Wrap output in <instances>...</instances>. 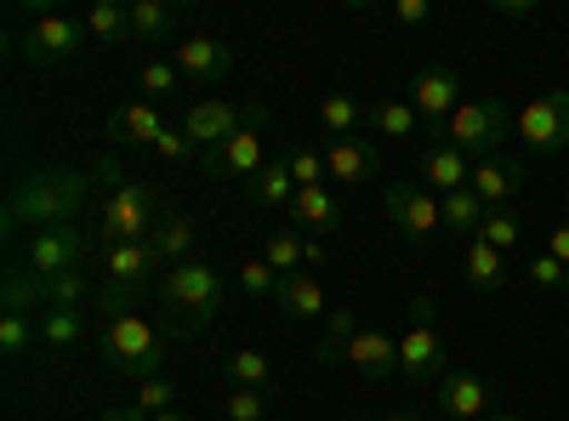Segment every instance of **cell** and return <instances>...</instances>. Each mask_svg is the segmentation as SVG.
Segmentation results:
<instances>
[{
  "mask_svg": "<svg viewBox=\"0 0 569 421\" xmlns=\"http://www.w3.org/2000/svg\"><path fill=\"white\" fill-rule=\"evenodd\" d=\"M98 194V171H74V166H40L12 182L7 194V228H74Z\"/></svg>",
  "mask_w": 569,
  "mask_h": 421,
  "instance_id": "1",
  "label": "cell"
},
{
  "mask_svg": "<svg viewBox=\"0 0 569 421\" xmlns=\"http://www.w3.org/2000/svg\"><path fill=\"white\" fill-rule=\"evenodd\" d=\"M91 171H98V182H103V200H98V211H91V233H98V251H103V245L149 240V233L160 228V217H166L160 194H154L142 177H126L114 154H103Z\"/></svg>",
  "mask_w": 569,
  "mask_h": 421,
  "instance_id": "2",
  "label": "cell"
},
{
  "mask_svg": "<svg viewBox=\"0 0 569 421\" xmlns=\"http://www.w3.org/2000/svg\"><path fill=\"white\" fill-rule=\"evenodd\" d=\"M154 297H160V308H166V319H171V331H177V337H200L206 324L217 319V308H222L228 285H222L217 262L188 257V262H177V268H166V273H160Z\"/></svg>",
  "mask_w": 569,
  "mask_h": 421,
  "instance_id": "3",
  "label": "cell"
},
{
  "mask_svg": "<svg viewBox=\"0 0 569 421\" xmlns=\"http://www.w3.org/2000/svg\"><path fill=\"white\" fill-rule=\"evenodd\" d=\"M98 353L109 370H120V377L131 382H149V377H166V342L149 319L137 313H114L98 324Z\"/></svg>",
  "mask_w": 569,
  "mask_h": 421,
  "instance_id": "4",
  "label": "cell"
},
{
  "mask_svg": "<svg viewBox=\"0 0 569 421\" xmlns=\"http://www.w3.org/2000/svg\"><path fill=\"white\" fill-rule=\"evenodd\" d=\"M512 114H507V103L501 98H461V109L445 120V131H439V143H450V149H461L472 166L479 160H496V154H507V137H512Z\"/></svg>",
  "mask_w": 569,
  "mask_h": 421,
  "instance_id": "5",
  "label": "cell"
},
{
  "mask_svg": "<svg viewBox=\"0 0 569 421\" xmlns=\"http://www.w3.org/2000/svg\"><path fill=\"white\" fill-rule=\"evenodd\" d=\"M399 377L405 382H433L445 377V337H439V308L433 297L410 302V324L399 337Z\"/></svg>",
  "mask_w": 569,
  "mask_h": 421,
  "instance_id": "6",
  "label": "cell"
},
{
  "mask_svg": "<svg viewBox=\"0 0 569 421\" xmlns=\"http://www.w3.org/2000/svg\"><path fill=\"white\" fill-rule=\"evenodd\" d=\"M80 46H91L86 34V18H63V12H34V23L18 34V58L34 63V69H58L69 63Z\"/></svg>",
  "mask_w": 569,
  "mask_h": 421,
  "instance_id": "7",
  "label": "cell"
},
{
  "mask_svg": "<svg viewBox=\"0 0 569 421\" xmlns=\"http://www.w3.org/2000/svg\"><path fill=\"white\" fill-rule=\"evenodd\" d=\"M91 257H98V233H91L86 222L74 228H46V233H29V251H23V268L52 279V273H74L86 268Z\"/></svg>",
  "mask_w": 569,
  "mask_h": 421,
  "instance_id": "8",
  "label": "cell"
},
{
  "mask_svg": "<svg viewBox=\"0 0 569 421\" xmlns=\"http://www.w3.org/2000/svg\"><path fill=\"white\" fill-rule=\"evenodd\" d=\"M512 137L530 154H541V160L547 154H563L569 149V91H541L536 103H525V109H518Z\"/></svg>",
  "mask_w": 569,
  "mask_h": 421,
  "instance_id": "9",
  "label": "cell"
},
{
  "mask_svg": "<svg viewBox=\"0 0 569 421\" xmlns=\"http://www.w3.org/2000/svg\"><path fill=\"white\" fill-rule=\"evenodd\" d=\"M246 126H268V109L262 103H222V98H200L194 109L182 114V131H188V143H194L200 154L206 149H217V143H228L233 131H246Z\"/></svg>",
  "mask_w": 569,
  "mask_h": 421,
  "instance_id": "10",
  "label": "cell"
},
{
  "mask_svg": "<svg viewBox=\"0 0 569 421\" xmlns=\"http://www.w3.org/2000/svg\"><path fill=\"white\" fill-rule=\"evenodd\" d=\"M313 353H319L325 364H353L359 377H370V382L399 377V337L376 331V324H365V331L348 337V342H319Z\"/></svg>",
  "mask_w": 569,
  "mask_h": 421,
  "instance_id": "11",
  "label": "cell"
},
{
  "mask_svg": "<svg viewBox=\"0 0 569 421\" xmlns=\"http://www.w3.org/2000/svg\"><path fill=\"white\" fill-rule=\"evenodd\" d=\"M388 222L405 233V245H427L433 233L445 228V211H439V194L433 189H421V182H388Z\"/></svg>",
  "mask_w": 569,
  "mask_h": 421,
  "instance_id": "12",
  "label": "cell"
},
{
  "mask_svg": "<svg viewBox=\"0 0 569 421\" xmlns=\"http://www.w3.org/2000/svg\"><path fill=\"white\" fill-rule=\"evenodd\" d=\"M410 109L421 114V126H427V137L439 143V131H445V120L461 109V74L456 69H445V63H427V69H416L410 74Z\"/></svg>",
  "mask_w": 569,
  "mask_h": 421,
  "instance_id": "13",
  "label": "cell"
},
{
  "mask_svg": "<svg viewBox=\"0 0 569 421\" xmlns=\"http://www.w3.org/2000/svg\"><path fill=\"white\" fill-rule=\"evenodd\" d=\"M200 166H206V177H217V182H233V177L251 182V177L268 166V137H262V126H246V131H233L228 143L206 149Z\"/></svg>",
  "mask_w": 569,
  "mask_h": 421,
  "instance_id": "14",
  "label": "cell"
},
{
  "mask_svg": "<svg viewBox=\"0 0 569 421\" xmlns=\"http://www.w3.org/2000/svg\"><path fill=\"white\" fill-rule=\"evenodd\" d=\"M171 63L182 69V80H188V86L211 91V86H222V80H228L233 52H228L222 40H211V34H188V40H177V46H171Z\"/></svg>",
  "mask_w": 569,
  "mask_h": 421,
  "instance_id": "15",
  "label": "cell"
},
{
  "mask_svg": "<svg viewBox=\"0 0 569 421\" xmlns=\"http://www.w3.org/2000/svg\"><path fill=\"white\" fill-rule=\"evenodd\" d=\"M490 404H496V382L479 377V370L456 364V370H445V377H439V410H445V415L479 421V415H490Z\"/></svg>",
  "mask_w": 569,
  "mask_h": 421,
  "instance_id": "16",
  "label": "cell"
},
{
  "mask_svg": "<svg viewBox=\"0 0 569 421\" xmlns=\"http://www.w3.org/2000/svg\"><path fill=\"white\" fill-rule=\"evenodd\" d=\"M98 268H103V285H131V291H142L154 273H166V262H160V251H154L149 240L103 245V251H98Z\"/></svg>",
  "mask_w": 569,
  "mask_h": 421,
  "instance_id": "17",
  "label": "cell"
},
{
  "mask_svg": "<svg viewBox=\"0 0 569 421\" xmlns=\"http://www.w3.org/2000/svg\"><path fill=\"white\" fill-rule=\"evenodd\" d=\"M467 189L485 200V211H507L518 194H525V160H512V154L479 160V166H472V182H467Z\"/></svg>",
  "mask_w": 569,
  "mask_h": 421,
  "instance_id": "18",
  "label": "cell"
},
{
  "mask_svg": "<svg viewBox=\"0 0 569 421\" xmlns=\"http://www.w3.org/2000/svg\"><path fill=\"white\" fill-rule=\"evenodd\" d=\"M166 131H171V126H166L160 103H120V109L109 114V137H114L120 149H154Z\"/></svg>",
  "mask_w": 569,
  "mask_h": 421,
  "instance_id": "19",
  "label": "cell"
},
{
  "mask_svg": "<svg viewBox=\"0 0 569 421\" xmlns=\"http://www.w3.org/2000/svg\"><path fill=\"white\" fill-rule=\"evenodd\" d=\"M416 171H421V189H433L439 200L472 182V160L461 149H450V143H427L421 160H416Z\"/></svg>",
  "mask_w": 569,
  "mask_h": 421,
  "instance_id": "20",
  "label": "cell"
},
{
  "mask_svg": "<svg viewBox=\"0 0 569 421\" xmlns=\"http://www.w3.org/2000/svg\"><path fill=\"white\" fill-rule=\"evenodd\" d=\"M262 262L273 273H308V268L325 262V245L308 240V233H297V228H273L268 240H262Z\"/></svg>",
  "mask_w": 569,
  "mask_h": 421,
  "instance_id": "21",
  "label": "cell"
},
{
  "mask_svg": "<svg viewBox=\"0 0 569 421\" xmlns=\"http://www.w3.org/2000/svg\"><path fill=\"white\" fill-rule=\"evenodd\" d=\"M291 211V228L297 233H325V228H337L342 222V206H337V194H330V182H313V189H297V200L284 206Z\"/></svg>",
  "mask_w": 569,
  "mask_h": 421,
  "instance_id": "22",
  "label": "cell"
},
{
  "mask_svg": "<svg viewBox=\"0 0 569 421\" xmlns=\"http://www.w3.org/2000/svg\"><path fill=\"white\" fill-rule=\"evenodd\" d=\"M126 18H131V40L137 46H171V34L182 23V7H171V0H131Z\"/></svg>",
  "mask_w": 569,
  "mask_h": 421,
  "instance_id": "23",
  "label": "cell"
},
{
  "mask_svg": "<svg viewBox=\"0 0 569 421\" xmlns=\"http://www.w3.org/2000/svg\"><path fill=\"white\" fill-rule=\"evenodd\" d=\"M273 302H279V313H284V319H319V324H325V313H330L325 285H319L313 273H279Z\"/></svg>",
  "mask_w": 569,
  "mask_h": 421,
  "instance_id": "24",
  "label": "cell"
},
{
  "mask_svg": "<svg viewBox=\"0 0 569 421\" xmlns=\"http://www.w3.org/2000/svg\"><path fill=\"white\" fill-rule=\"evenodd\" d=\"M325 171H330V182H370L382 171V160H376L365 137H342V143H325Z\"/></svg>",
  "mask_w": 569,
  "mask_h": 421,
  "instance_id": "25",
  "label": "cell"
},
{
  "mask_svg": "<svg viewBox=\"0 0 569 421\" xmlns=\"http://www.w3.org/2000/svg\"><path fill=\"white\" fill-rule=\"evenodd\" d=\"M461 279H467V291H479V297H496L507 285V257L485 240H467L461 251Z\"/></svg>",
  "mask_w": 569,
  "mask_h": 421,
  "instance_id": "26",
  "label": "cell"
},
{
  "mask_svg": "<svg viewBox=\"0 0 569 421\" xmlns=\"http://www.w3.org/2000/svg\"><path fill=\"white\" fill-rule=\"evenodd\" d=\"M149 245L160 251V262H166V268H177V262L194 257V245H200V228H194V217L166 211V217H160V228L149 233Z\"/></svg>",
  "mask_w": 569,
  "mask_h": 421,
  "instance_id": "27",
  "label": "cell"
},
{
  "mask_svg": "<svg viewBox=\"0 0 569 421\" xmlns=\"http://www.w3.org/2000/svg\"><path fill=\"white\" fill-rule=\"evenodd\" d=\"M86 342V319L80 308H40V348L52 359H69Z\"/></svg>",
  "mask_w": 569,
  "mask_h": 421,
  "instance_id": "28",
  "label": "cell"
},
{
  "mask_svg": "<svg viewBox=\"0 0 569 421\" xmlns=\"http://www.w3.org/2000/svg\"><path fill=\"white\" fill-rule=\"evenodd\" d=\"M246 200H251V206H291V200H297V177H291V166H284L279 149H273L268 166L246 182Z\"/></svg>",
  "mask_w": 569,
  "mask_h": 421,
  "instance_id": "29",
  "label": "cell"
},
{
  "mask_svg": "<svg viewBox=\"0 0 569 421\" xmlns=\"http://www.w3.org/2000/svg\"><path fill=\"white\" fill-rule=\"evenodd\" d=\"M365 120H370V103L348 98V91H330V98L319 103V126H325L330 143H342V137H353Z\"/></svg>",
  "mask_w": 569,
  "mask_h": 421,
  "instance_id": "30",
  "label": "cell"
},
{
  "mask_svg": "<svg viewBox=\"0 0 569 421\" xmlns=\"http://www.w3.org/2000/svg\"><path fill=\"white\" fill-rule=\"evenodd\" d=\"M376 137H416V131H427L421 126V114L410 109V98H382V103H370V120H365Z\"/></svg>",
  "mask_w": 569,
  "mask_h": 421,
  "instance_id": "31",
  "label": "cell"
},
{
  "mask_svg": "<svg viewBox=\"0 0 569 421\" xmlns=\"http://www.w3.org/2000/svg\"><path fill=\"white\" fill-rule=\"evenodd\" d=\"M40 342V313H0V359L18 364Z\"/></svg>",
  "mask_w": 569,
  "mask_h": 421,
  "instance_id": "32",
  "label": "cell"
},
{
  "mask_svg": "<svg viewBox=\"0 0 569 421\" xmlns=\"http://www.w3.org/2000/svg\"><path fill=\"white\" fill-rule=\"evenodd\" d=\"M439 211H445V233H467V240H472V233H479L485 228V200L479 194H472V189H456V194H445L439 200Z\"/></svg>",
  "mask_w": 569,
  "mask_h": 421,
  "instance_id": "33",
  "label": "cell"
},
{
  "mask_svg": "<svg viewBox=\"0 0 569 421\" xmlns=\"http://www.w3.org/2000/svg\"><path fill=\"white\" fill-rule=\"evenodd\" d=\"M222 377H228L233 388H257V393H268V382H273V364H268L257 348H233V353L222 359Z\"/></svg>",
  "mask_w": 569,
  "mask_h": 421,
  "instance_id": "34",
  "label": "cell"
},
{
  "mask_svg": "<svg viewBox=\"0 0 569 421\" xmlns=\"http://www.w3.org/2000/svg\"><path fill=\"white\" fill-rule=\"evenodd\" d=\"M0 308L7 313H40V273L29 268H7V279H0Z\"/></svg>",
  "mask_w": 569,
  "mask_h": 421,
  "instance_id": "35",
  "label": "cell"
},
{
  "mask_svg": "<svg viewBox=\"0 0 569 421\" xmlns=\"http://www.w3.org/2000/svg\"><path fill=\"white\" fill-rule=\"evenodd\" d=\"M86 34H91V46H120V40H131L126 7H114V0H98V7L86 12Z\"/></svg>",
  "mask_w": 569,
  "mask_h": 421,
  "instance_id": "36",
  "label": "cell"
},
{
  "mask_svg": "<svg viewBox=\"0 0 569 421\" xmlns=\"http://www.w3.org/2000/svg\"><path fill=\"white\" fill-rule=\"evenodd\" d=\"M86 297H91V279H86V268L40 279V302H46V308H86Z\"/></svg>",
  "mask_w": 569,
  "mask_h": 421,
  "instance_id": "37",
  "label": "cell"
},
{
  "mask_svg": "<svg viewBox=\"0 0 569 421\" xmlns=\"http://www.w3.org/2000/svg\"><path fill=\"white\" fill-rule=\"evenodd\" d=\"M177 86H188L182 80V69L171 63V58H149L137 69V91H142V103H160V98H171Z\"/></svg>",
  "mask_w": 569,
  "mask_h": 421,
  "instance_id": "38",
  "label": "cell"
},
{
  "mask_svg": "<svg viewBox=\"0 0 569 421\" xmlns=\"http://www.w3.org/2000/svg\"><path fill=\"white\" fill-rule=\"evenodd\" d=\"M279 154H284V166H291L297 189H313V182H330V171H325V149H308V143H279Z\"/></svg>",
  "mask_w": 569,
  "mask_h": 421,
  "instance_id": "39",
  "label": "cell"
},
{
  "mask_svg": "<svg viewBox=\"0 0 569 421\" xmlns=\"http://www.w3.org/2000/svg\"><path fill=\"white\" fill-rule=\"evenodd\" d=\"M518 228H525V222H518L512 211H490V217H485V228L472 233V240H485V245H496V251L507 257V251H518V240H525Z\"/></svg>",
  "mask_w": 569,
  "mask_h": 421,
  "instance_id": "40",
  "label": "cell"
},
{
  "mask_svg": "<svg viewBox=\"0 0 569 421\" xmlns=\"http://www.w3.org/2000/svg\"><path fill=\"white\" fill-rule=\"evenodd\" d=\"M222 421H268V393H257V388H228Z\"/></svg>",
  "mask_w": 569,
  "mask_h": 421,
  "instance_id": "41",
  "label": "cell"
},
{
  "mask_svg": "<svg viewBox=\"0 0 569 421\" xmlns=\"http://www.w3.org/2000/svg\"><path fill=\"white\" fill-rule=\"evenodd\" d=\"M137 410H142V415H166V410H177V388H171V377L137 382Z\"/></svg>",
  "mask_w": 569,
  "mask_h": 421,
  "instance_id": "42",
  "label": "cell"
},
{
  "mask_svg": "<svg viewBox=\"0 0 569 421\" xmlns=\"http://www.w3.org/2000/svg\"><path fill=\"white\" fill-rule=\"evenodd\" d=\"M233 279H240V291H246V297H257V302L279 291V273H273V268H268L262 257H257V262H246V268L233 273Z\"/></svg>",
  "mask_w": 569,
  "mask_h": 421,
  "instance_id": "43",
  "label": "cell"
},
{
  "mask_svg": "<svg viewBox=\"0 0 569 421\" xmlns=\"http://www.w3.org/2000/svg\"><path fill=\"white\" fill-rule=\"evenodd\" d=\"M365 324H359V313L353 308H330L325 313V342H348V337H359Z\"/></svg>",
  "mask_w": 569,
  "mask_h": 421,
  "instance_id": "44",
  "label": "cell"
},
{
  "mask_svg": "<svg viewBox=\"0 0 569 421\" xmlns=\"http://www.w3.org/2000/svg\"><path fill=\"white\" fill-rule=\"evenodd\" d=\"M154 154H160V160H177V166H182V160H200V149L188 143V131H182V126H171V131L160 137V143H154Z\"/></svg>",
  "mask_w": 569,
  "mask_h": 421,
  "instance_id": "45",
  "label": "cell"
},
{
  "mask_svg": "<svg viewBox=\"0 0 569 421\" xmlns=\"http://www.w3.org/2000/svg\"><path fill=\"white\" fill-rule=\"evenodd\" d=\"M563 273H569V268H563L558 257H547V251H541V257L530 262V279H536L541 291H563Z\"/></svg>",
  "mask_w": 569,
  "mask_h": 421,
  "instance_id": "46",
  "label": "cell"
},
{
  "mask_svg": "<svg viewBox=\"0 0 569 421\" xmlns=\"http://www.w3.org/2000/svg\"><path fill=\"white\" fill-rule=\"evenodd\" d=\"M131 302H137V291H131V285H103V291H98V308H103V319H114V313H131Z\"/></svg>",
  "mask_w": 569,
  "mask_h": 421,
  "instance_id": "47",
  "label": "cell"
},
{
  "mask_svg": "<svg viewBox=\"0 0 569 421\" xmlns=\"http://www.w3.org/2000/svg\"><path fill=\"white\" fill-rule=\"evenodd\" d=\"M393 18H399L405 29H421L427 18H433V7H427V0H399V7H393Z\"/></svg>",
  "mask_w": 569,
  "mask_h": 421,
  "instance_id": "48",
  "label": "cell"
},
{
  "mask_svg": "<svg viewBox=\"0 0 569 421\" xmlns=\"http://www.w3.org/2000/svg\"><path fill=\"white\" fill-rule=\"evenodd\" d=\"M490 18H536V0H490Z\"/></svg>",
  "mask_w": 569,
  "mask_h": 421,
  "instance_id": "49",
  "label": "cell"
},
{
  "mask_svg": "<svg viewBox=\"0 0 569 421\" xmlns=\"http://www.w3.org/2000/svg\"><path fill=\"white\" fill-rule=\"evenodd\" d=\"M547 257H558V262L569 268V222H558V228L547 233Z\"/></svg>",
  "mask_w": 569,
  "mask_h": 421,
  "instance_id": "50",
  "label": "cell"
},
{
  "mask_svg": "<svg viewBox=\"0 0 569 421\" xmlns=\"http://www.w3.org/2000/svg\"><path fill=\"white\" fill-rule=\"evenodd\" d=\"M98 421H149V415H142L137 404H114V410H103Z\"/></svg>",
  "mask_w": 569,
  "mask_h": 421,
  "instance_id": "51",
  "label": "cell"
},
{
  "mask_svg": "<svg viewBox=\"0 0 569 421\" xmlns=\"http://www.w3.org/2000/svg\"><path fill=\"white\" fill-rule=\"evenodd\" d=\"M485 421H525V415H518V410H496V415H485Z\"/></svg>",
  "mask_w": 569,
  "mask_h": 421,
  "instance_id": "52",
  "label": "cell"
},
{
  "mask_svg": "<svg viewBox=\"0 0 569 421\" xmlns=\"http://www.w3.org/2000/svg\"><path fill=\"white\" fill-rule=\"evenodd\" d=\"M149 421H188L182 410H166V415H149Z\"/></svg>",
  "mask_w": 569,
  "mask_h": 421,
  "instance_id": "53",
  "label": "cell"
},
{
  "mask_svg": "<svg viewBox=\"0 0 569 421\" xmlns=\"http://www.w3.org/2000/svg\"><path fill=\"white\" fill-rule=\"evenodd\" d=\"M388 421H416V415H405V410H399V415H388Z\"/></svg>",
  "mask_w": 569,
  "mask_h": 421,
  "instance_id": "54",
  "label": "cell"
},
{
  "mask_svg": "<svg viewBox=\"0 0 569 421\" xmlns=\"http://www.w3.org/2000/svg\"><path fill=\"white\" fill-rule=\"evenodd\" d=\"M563 297H569V273H563Z\"/></svg>",
  "mask_w": 569,
  "mask_h": 421,
  "instance_id": "55",
  "label": "cell"
}]
</instances>
